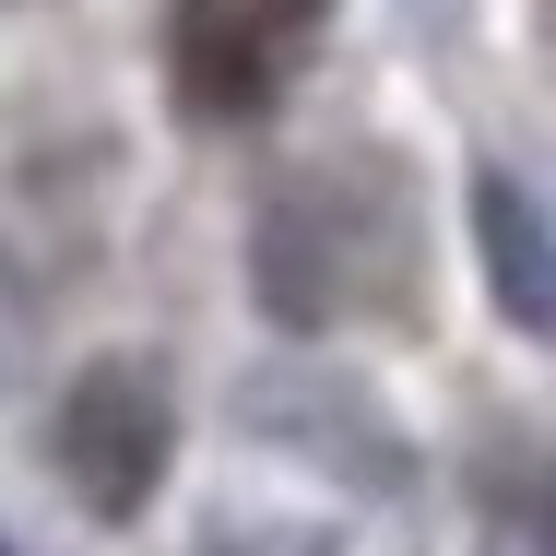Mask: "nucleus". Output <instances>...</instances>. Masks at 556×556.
I'll return each instance as SVG.
<instances>
[{
  "instance_id": "obj_1",
  "label": "nucleus",
  "mask_w": 556,
  "mask_h": 556,
  "mask_svg": "<svg viewBox=\"0 0 556 556\" xmlns=\"http://www.w3.org/2000/svg\"><path fill=\"white\" fill-rule=\"evenodd\" d=\"M332 0H178L166 12V84L190 118H261L285 96L296 48L320 36Z\"/></svg>"
},
{
  "instance_id": "obj_2",
  "label": "nucleus",
  "mask_w": 556,
  "mask_h": 556,
  "mask_svg": "<svg viewBox=\"0 0 556 556\" xmlns=\"http://www.w3.org/2000/svg\"><path fill=\"white\" fill-rule=\"evenodd\" d=\"M166 450H178V415H166V379L142 355H108L60 391V473L96 521H130L166 485Z\"/></svg>"
},
{
  "instance_id": "obj_3",
  "label": "nucleus",
  "mask_w": 556,
  "mask_h": 556,
  "mask_svg": "<svg viewBox=\"0 0 556 556\" xmlns=\"http://www.w3.org/2000/svg\"><path fill=\"white\" fill-rule=\"evenodd\" d=\"M473 214H485V273H497V308H509L521 332H545V225H533V202H521L509 178H485V190H473Z\"/></svg>"
}]
</instances>
